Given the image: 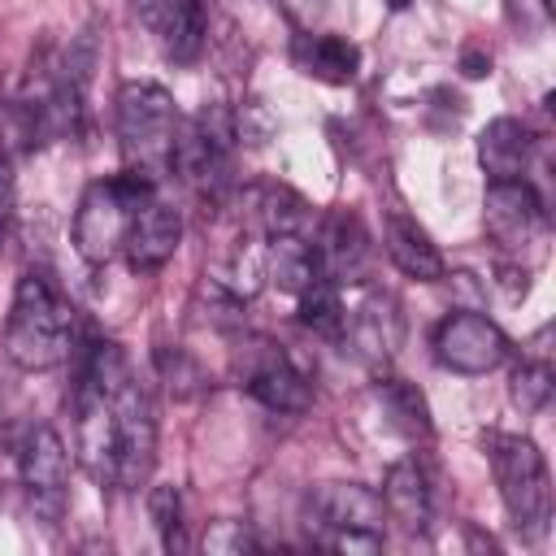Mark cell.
Segmentation results:
<instances>
[{"label": "cell", "instance_id": "20", "mask_svg": "<svg viewBox=\"0 0 556 556\" xmlns=\"http://www.w3.org/2000/svg\"><path fill=\"white\" fill-rule=\"evenodd\" d=\"M547 343H552V326H539L534 339H530L526 352H521V365L513 369L508 395H513V404H517L526 417L543 413L547 400H552V391H556V365H552V348H547Z\"/></svg>", "mask_w": 556, "mask_h": 556}, {"label": "cell", "instance_id": "28", "mask_svg": "<svg viewBox=\"0 0 556 556\" xmlns=\"http://www.w3.org/2000/svg\"><path fill=\"white\" fill-rule=\"evenodd\" d=\"M9 217H13V165H9V156L0 152V243H4Z\"/></svg>", "mask_w": 556, "mask_h": 556}, {"label": "cell", "instance_id": "24", "mask_svg": "<svg viewBox=\"0 0 556 556\" xmlns=\"http://www.w3.org/2000/svg\"><path fill=\"white\" fill-rule=\"evenodd\" d=\"M148 513H152V526L165 543V552H182L187 547V534H182V495L174 482H161L148 491Z\"/></svg>", "mask_w": 556, "mask_h": 556}, {"label": "cell", "instance_id": "9", "mask_svg": "<svg viewBox=\"0 0 556 556\" xmlns=\"http://www.w3.org/2000/svg\"><path fill=\"white\" fill-rule=\"evenodd\" d=\"M543 195L526 182H486V200H482V226L491 235V243H500L504 252H521L530 243L543 239Z\"/></svg>", "mask_w": 556, "mask_h": 556}, {"label": "cell", "instance_id": "12", "mask_svg": "<svg viewBox=\"0 0 556 556\" xmlns=\"http://www.w3.org/2000/svg\"><path fill=\"white\" fill-rule=\"evenodd\" d=\"M178 243H182V213H178L169 200L152 195V200L135 213L122 252H126V265H130L135 274H156L161 265H169V256L178 252Z\"/></svg>", "mask_w": 556, "mask_h": 556}, {"label": "cell", "instance_id": "22", "mask_svg": "<svg viewBox=\"0 0 556 556\" xmlns=\"http://www.w3.org/2000/svg\"><path fill=\"white\" fill-rule=\"evenodd\" d=\"M374 395H378V404H382V413L391 417L395 430H404L408 439H430L434 421H430L426 395H421L413 382H404V378H382V382L374 387Z\"/></svg>", "mask_w": 556, "mask_h": 556}, {"label": "cell", "instance_id": "15", "mask_svg": "<svg viewBox=\"0 0 556 556\" xmlns=\"http://www.w3.org/2000/svg\"><path fill=\"white\" fill-rule=\"evenodd\" d=\"M382 513L408 530V534H426L430 530V517H434V495H430V482L421 473L417 460H395L382 478Z\"/></svg>", "mask_w": 556, "mask_h": 556}, {"label": "cell", "instance_id": "5", "mask_svg": "<svg viewBox=\"0 0 556 556\" xmlns=\"http://www.w3.org/2000/svg\"><path fill=\"white\" fill-rule=\"evenodd\" d=\"M382 500L365 482H317L304 495L300 521L317 547L374 556L382 547Z\"/></svg>", "mask_w": 556, "mask_h": 556}, {"label": "cell", "instance_id": "8", "mask_svg": "<svg viewBox=\"0 0 556 556\" xmlns=\"http://www.w3.org/2000/svg\"><path fill=\"white\" fill-rule=\"evenodd\" d=\"M434 356L452 374H491L508 361V334L491 317H482L473 308H460V313H447L439 321Z\"/></svg>", "mask_w": 556, "mask_h": 556}, {"label": "cell", "instance_id": "21", "mask_svg": "<svg viewBox=\"0 0 556 556\" xmlns=\"http://www.w3.org/2000/svg\"><path fill=\"white\" fill-rule=\"evenodd\" d=\"M265 278H269L278 291L300 295V291H304L313 278H321L313 243H304V235H282V239H269V252H265Z\"/></svg>", "mask_w": 556, "mask_h": 556}, {"label": "cell", "instance_id": "32", "mask_svg": "<svg viewBox=\"0 0 556 556\" xmlns=\"http://www.w3.org/2000/svg\"><path fill=\"white\" fill-rule=\"evenodd\" d=\"M387 4H391V9H408L413 0H387Z\"/></svg>", "mask_w": 556, "mask_h": 556}, {"label": "cell", "instance_id": "18", "mask_svg": "<svg viewBox=\"0 0 556 556\" xmlns=\"http://www.w3.org/2000/svg\"><path fill=\"white\" fill-rule=\"evenodd\" d=\"M243 213L252 222L256 235L265 239H282V235H304L308 230V200L282 182H265V187H252L243 191Z\"/></svg>", "mask_w": 556, "mask_h": 556}, {"label": "cell", "instance_id": "31", "mask_svg": "<svg viewBox=\"0 0 556 556\" xmlns=\"http://www.w3.org/2000/svg\"><path fill=\"white\" fill-rule=\"evenodd\" d=\"M539 4H543V13H547V17L556 13V0H539Z\"/></svg>", "mask_w": 556, "mask_h": 556}, {"label": "cell", "instance_id": "30", "mask_svg": "<svg viewBox=\"0 0 556 556\" xmlns=\"http://www.w3.org/2000/svg\"><path fill=\"white\" fill-rule=\"evenodd\" d=\"M282 4H287V13H291V17H313V13L321 9L317 0H282Z\"/></svg>", "mask_w": 556, "mask_h": 556}, {"label": "cell", "instance_id": "1", "mask_svg": "<svg viewBox=\"0 0 556 556\" xmlns=\"http://www.w3.org/2000/svg\"><path fill=\"white\" fill-rule=\"evenodd\" d=\"M74 452L100 486L139 491L156 465V417L122 343L100 339L74 387Z\"/></svg>", "mask_w": 556, "mask_h": 556}, {"label": "cell", "instance_id": "27", "mask_svg": "<svg viewBox=\"0 0 556 556\" xmlns=\"http://www.w3.org/2000/svg\"><path fill=\"white\" fill-rule=\"evenodd\" d=\"M269 130H274V122H269V113L256 100L243 104V109H235V135H239V143H265Z\"/></svg>", "mask_w": 556, "mask_h": 556}, {"label": "cell", "instance_id": "4", "mask_svg": "<svg viewBox=\"0 0 556 556\" xmlns=\"http://www.w3.org/2000/svg\"><path fill=\"white\" fill-rule=\"evenodd\" d=\"M152 195H156V178H148L139 169H122L113 178H96L83 191L78 208H74V252L87 265H109L122 252L135 213Z\"/></svg>", "mask_w": 556, "mask_h": 556}, {"label": "cell", "instance_id": "11", "mask_svg": "<svg viewBox=\"0 0 556 556\" xmlns=\"http://www.w3.org/2000/svg\"><path fill=\"white\" fill-rule=\"evenodd\" d=\"M313 252H317L321 278H330L334 287H356V282L369 278V256H374L369 252V230L348 208H334L321 222V235H317Z\"/></svg>", "mask_w": 556, "mask_h": 556}, {"label": "cell", "instance_id": "10", "mask_svg": "<svg viewBox=\"0 0 556 556\" xmlns=\"http://www.w3.org/2000/svg\"><path fill=\"white\" fill-rule=\"evenodd\" d=\"M22 486L30 495V508L52 526L65 508L70 486V452L52 426H30L22 439Z\"/></svg>", "mask_w": 556, "mask_h": 556}, {"label": "cell", "instance_id": "19", "mask_svg": "<svg viewBox=\"0 0 556 556\" xmlns=\"http://www.w3.org/2000/svg\"><path fill=\"white\" fill-rule=\"evenodd\" d=\"M387 256L395 261L400 274L417 278V282H443L447 278V265H443V252L439 243L404 213H391L387 217Z\"/></svg>", "mask_w": 556, "mask_h": 556}, {"label": "cell", "instance_id": "17", "mask_svg": "<svg viewBox=\"0 0 556 556\" xmlns=\"http://www.w3.org/2000/svg\"><path fill=\"white\" fill-rule=\"evenodd\" d=\"M291 61L300 74L330 83V87H343L361 74V48L348 35H326V30L321 35H295Z\"/></svg>", "mask_w": 556, "mask_h": 556}, {"label": "cell", "instance_id": "14", "mask_svg": "<svg viewBox=\"0 0 556 556\" xmlns=\"http://www.w3.org/2000/svg\"><path fill=\"white\" fill-rule=\"evenodd\" d=\"M135 17L165 43L174 61H195L204 48V9L200 0H130Z\"/></svg>", "mask_w": 556, "mask_h": 556}, {"label": "cell", "instance_id": "26", "mask_svg": "<svg viewBox=\"0 0 556 556\" xmlns=\"http://www.w3.org/2000/svg\"><path fill=\"white\" fill-rule=\"evenodd\" d=\"M156 365H161V374H165V382H169V391H174V395H191V391L204 382L200 365H195L191 356H182L178 348H174V356H169V348H165V352H156Z\"/></svg>", "mask_w": 556, "mask_h": 556}, {"label": "cell", "instance_id": "23", "mask_svg": "<svg viewBox=\"0 0 556 556\" xmlns=\"http://www.w3.org/2000/svg\"><path fill=\"white\" fill-rule=\"evenodd\" d=\"M343 287H334L330 278H313L295 300H300V321L321 334V339H343L348 326V308H343Z\"/></svg>", "mask_w": 556, "mask_h": 556}, {"label": "cell", "instance_id": "25", "mask_svg": "<svg viewBox=\"0 0 556 556\" xmlns=\"http://www.w3.org/2000/svg\"><path fill=\"white\" fill-rule=\"evenodd\" d=\"M256 534L239 521H213L204 530V552H222V556H239V552H256Z\"/></svg>", "mask_w": 556, "mask_h": 556}, {"label": "cell", "instance_id": "7", "mask_svg": "<svg viewBox=\"0 0 556 556\" xmlns=\"http://www.w3.org/2000/svg\"><path fill=\"white\" fill-rule=\"evenodd\" d=\"M239 382L252 400H261L274 413H308L313 408V382L269 339H252L239 348Z\"/></svg>", "mask_w": 556, "mask_h": 556}, {"label": "cell", "instance_id": "2", "mask_svg": "<svg viewBox=\"0 0 556 556\" xmlns=\"http://www.w3.org/2000/svg\"><path fill=\"white\" fill-rule=\"evenodd\" d=\"M74 352V308L56 291V282L39 269H26L17 278L9 321H4V356L26 369L43 374L56 369Z\"/></svg>", "mask_w": 556, "mask_h": 556}, {"label": "cell", "instance_id": "6", "mask_svg": "<svg viewBox=\"0 0 556 556\" xmlns=\"http://www.w3.org/2000/svg\"><path fill=\"white\" fill-rule=\"evenodd\" d=\"M178 126V104L161 83H126L117 91V143L126 169H139L161 182L174 169Z\"/></svg>", "mask_w": 556, "mask_h": 556}, {"label": "cell", "instance_id": "13", "mask_svg": "<svg viewBox=\"0 0 556 556\" xmlns=\"http://www.w3.org/2000/svg\"><path fill=\"white\" fill-rule=\"evenodd\" d=\"M400 334H404V321L387 291H365V300L352 308V317L343 326V339L369 365H387L400 348Z\"/></svg>", "mask_w": 556, "mask_h": 556}, {"label": "cell", "instance_id": "3", "mask_svg": "<svg viewBox=\"0 0 556 556\" xmlns=\"http://www.w3.org/2000/svg\"><path fill=\"white\" fill-rule=\"evenodd\" d=\"M482 447H486V460H491V473H495V486H500L513 530L526 543H539L552 530V473H547L539 443L526 434L486 430Z\"/></svg>", "mask_w": 556, "mask_h": 556}, {"label": "cell", "instance_id": "16", "mask_svg": "<svg viewBox=\"0 0 556 556\" xmlns=\"http://www.w3.org/2000/svg\"><path fill=\"white\" fill-rule=\"evenodd\" d=\"M530 152H534V135H530V126L517 122V117H495V122H486V130L478 135V165H482L486 182L526 178Z\"/></svg>", "mask_w": 556, "mask_h": 556}, {"label": "cell", "instance_id": "29", "mask_svg": "<svg viewBox=\"0 0 556 556\" xmlns=\"http://www.w3.org/2000/svg\"><path fill=\"white\" fill-rule=\"evenodd\" d=\"M460 74H465V78H486V74H491V52L469 48V52L460 56Z\"/></svg>", "mask_w": 556, "mask_h": 556}]
</instances>
